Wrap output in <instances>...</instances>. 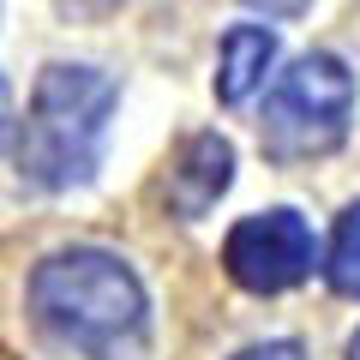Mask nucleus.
I'll use <instances>...</instances> for the list:
<instances>
[{"label": "nucleus", "instance_id": "4", "mask_svg": "<svg viewBox=\"0 0 360 360\" xmlns=\"http://www.w3.org/2000/svg\"><path fill=\"white\" fill-rule=\"evenodd\" d=\"M319 264V240H312L300 210H258L240 217L222 240V270L246 295H288L300 288Z\"/></svg>", "mask_w": 360, "mask_h": 360}, {"label": "nucleus", "instance_id": "6", "mask_svg": "<svg viewBox=\"0 0 360 360\" xmlns=\"http://www.w3.org/2000/svg\"><path fill=\"white\" fill-rule=\"evenodd\" d=\"M276 66V37H270L264 25H234L229 37H222V66H217V96L229 108H240L246 96H252L258 84H264V72Z\"/></svg>", "mask_w": 360, "mask_h": 360}, {"label": "nucleus", "instance_id": "2", "mask_svg": "<svg viewBox=\"0 0 360 360\" xmlns=\"http://www.w3.org/2000/svg\"><path fill=\"white\" fill-rule=\"evenodd\" d=\"M120 108V84L103 66H72L54 60L42 66L37 90L25 108V132H18V180L37 193H72L90 186L108 150V127Z\"/></svg>", "mask_w": 360, "mask_h": 360}, {"label": "nucleus", "instance_id": "9", "mask_svg": "<svg viewBox=\"0 0 360 360\" xmlns=\"http://www.w3.org/2000/svg\"><path fill=\"white\" fill-rule=\"evenodd\" d=\"M246 13H264V18H300L312 0H240Z\"/></svg>", "mask_w": 360, "mask_h": 360}, {"label": "nucleus", "instance_id": "8", "mask_svg": "<svg viewBox=\"0 0 360 360\" xmlns=\"http://www.w3.org/2000/svg\"><path fill=\"white\" fill-rule=\"evenodd\" d=\"M234 360H307V348H300L295 336H276V342H252V348H240Z\"/></svg>", "mask_w": 360, "mask_h": 360}, {"label": "nucleus", "instance_id": "11", "mask_svg": "<svg viewBox=\"0 0 360 360\" xmlns=\"http://www.w3.org/2000/svg\"><path fill=\"white\" fill-rule=\"evenodd\" d=\"M348 360H360V330H354V342H348Z\"/></svg>", "mask_w": 360, "mask_h": 360}, {"label": "nucleus", "instance_id": "10", "mask_svg": "<svg viewBox=\"0 0 360 360\" xmlns=\"http://www.w3.org/2000/svg\"><path fill=\"white\" fill-rule=\"evenodd\" d=\"M6 132H13V84L0 78V150H6Z\"/></svg>", "mask_w": 360, "mask_h": 360}, {"label": "nucleus", "instance_id": "1", "mask_svg": "<svg viewBox=\"0 0 360 360\" xmlns=\"http://www.w3.org/2000/svg\"><path fill=\"white\" fill-rule=\"evenodd\" d=\"M30 324L78 360H144L150 354V295L139 270L103 246H66L30 270Z\"/></svg>", "mask_w": 360, "mask_h": 360}, {"label": "nucleus", "instance_id": "7", "mask_svg": "<svg viewBox=\"0 0 360 360\" xmlns=\"http://www.w3.org/2000/svg\"><path fill=\"white\" fill-rule=\"evenodd\" d=\"M324 276H330L336 295L360 300V205H348L336 217V234H330V258H324Z\"/></svg>", "mask_w": 360, "mask_h": 360}, {"label": "nucleus", "instance_id": "3", "mask_svg": "<svg viewBox=\"0 0 360 360\" xmlns=\"http://www.w3.org/2000/svg\"><path fill=\"white\" fill-rule=\"evenodd\" d=\"M354 120V72L336 54H300L264 96L258 144L270 162H312L342 150Z\"/></svg>", "mask_w": 360, "mask_h": 360}, {"label": "nucleus", "instance_id": "5", "mask_svg": "<svg viewBox=\"0 0 360 360\" xmlns=\"http://www.w3.org/2000/svg\"><path fill=\"white\" fill-rule=\"evenodd\" d=\"M229 186H234V144L222 132H193L168 168V210L180 222H198L205 210H217Z\"/></svg>", "mask_w": 360, "mask_h": 360}]
</instances>
